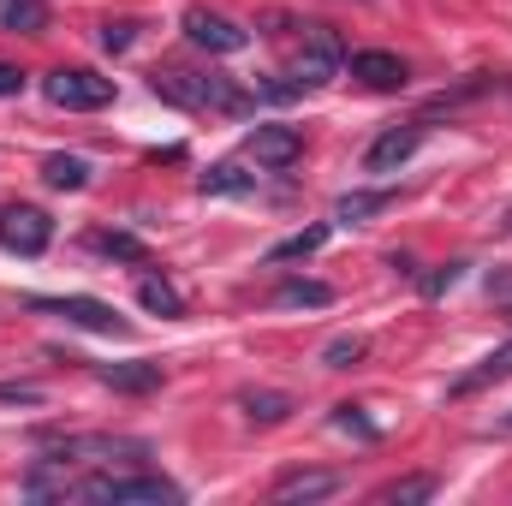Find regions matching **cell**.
<instances>
[{
	"label": "cell",
	"instance_id": "obj_4",
	"mask_svg": "<svg viewBox=\"0 0 512 506\" xmlns=\"http://www.w3.org/2000/svg\"><path fill=\"white\" fill-rule=\"evenodd\" d=\"M42 96H48L54 108H66V114H96V108L114 102V78H102V72H90V66H54V72L42 78Z\"/></svg>",
	"mask_w": 512,
	"mask_h": 506
},
{
	"label": "cell",
	"instance_id": "obj_22",
	"mask_svg": "<svg viewBox=\"0 0 512 506\" xmlns=\"http://www.w3.org/2000/svg\"><path fill=\"white\" fill-rule=\"evenodd\" d=\"M364 352H370V340H364V334H340V340H328V346H322V358H316V364H322V370H352Z\"/></svg>",
	"mask_w": 512,
	"mask_h": 506
},
{
	"label": "cell",
	"instance_id": "obj_23",
	"mask_svg": "<svg viewBox=\"0 0 512 506\" xmlns=\"http://www.w3.org/2000/svg\"><path fill=\"white\" fill-rule=\"evenodd\" d=\"M501 376H512V346L489 352V358H483V364H477L471 376H459V381H453V393H477L483 381H501Z\"/></svg>",
	"mask_w": 512,
	"mask_h": 506
},
{
	"label": "cell",
	"instance_id": "obj_17",
	"mask_svg": "<svg viewBox=\"0 0 512 506\" xmlns=\"http://www.w3.org/2000/svg\"><path fill=\"white\" fill-rule=\"evenodd\" d=\"M42 24H48V0H0V30L42 36Z\"/></svg>",
	"mask_w": 512,
	"mask_h": 506
},
{
	"label": "cell",
	"instance_id": "obj_3",
	"mask_svg": "<svg viewBox=\"0 0 512 506\" xmlns=\"http://www.w3.org/2000/svg\"><path fill=\"white\" fill-rule=\"evenodd\" d=\"M346 72V48H340V36L328 30V24H304V42H298V54H292V90L304 96V90H322V84H334Z\"/></svg>",
	"mask_w": 512,
	"mask_h": 506
},
{
	"label": "cell",
	"instance_id": "obj_5",
	"mask_svg": "<svg viewBox=\"0 0 512 506\" xmlns=\"http://www.w3.org/2000/svg\"><path fill=\"white\" fill-rule=\"evenodd\" d=\"M30 310L66 316V322H72V328H84V334H131L126 316H114V304H102V298H84V292H72V298H30Z\"/></svg>",
	"mask_w": 512,
	"mask_h": 506
},
{
	"label": "cell",
	"instance_id": "obj_18",
	"mask_svg": "<svg viewBox=\"0 0 512 506\" xmlns=\"http://www.w3.org/2000/svg\"><path fill=\"white\" fill-rule=\"evenodd\" d=\"M42 179H48L54 191H84V185H90V161H84V155H48V161H42Z\"/></svg>",
	"mask_w": 512,
	"mask_h": 506
},
{
	"label": "cell",
	"instance_id": "obj_28",
	"mask_svg": "<svg viewBox=\"0 0 512 506\" xmlns=\"http://www.w3.org/2000/svg\"><path fill=\"white\" fill-rule=\"evenodd\" d=\"M0 405H42V387H30V381H0Z\"/></svg>",
	"mask_w": 512,
	"mask_h": 506
},
{
	"label": "cell",
	"instance_id": "obj_9",
	"mask_svg": "<svg viewBox=\"0 0 512 506\" xmlns=\"http://www.w3.org/2000/svg\"><path fill=\"white\" fill-rule=\"evenodd\" d=\"M245 155H251L256 167H292L298 155H304V137L292 126H256L245 137Z\"/></svg>",
	"mask_w": 512,
	"mask_h": 506
},
{
	"label": "cell",
	"instance_id": "obj_16",
	"mask_svg": "<svg viewBox=\"0 0 512 506\" xmlns=\"http://www.w3.org/2000/svg\"><path fill=\"white\" fill-rule=\"evenodd\" d=\"M239 405H245V417H251V423H286V417L298 411V399H292V393H280V387H251Z\"/></svg>",
	"mask_w": 512,
	"mask_h": 506
},
{
	"label": "cell",
	"instance_id": "obj_1",
	"mask_svg": "<svg viewBox=\"0 0 512 506\" xmlns=\"http://www.w3.org/2000/svg\"><path fill=\"white\" fill-rule=\"evenodd\" d=\"M149 90L167 108H191V114H203V108L209 114H245L251 108V96L221 72H149Z\"/></svg>",
	"mask_w": 512,
	"mask_h": 506
},
{
	"label": "cell",
	"instance_id": "obj_2",
	"mask_svg": "<svg viewBox=\"0 0 512 506\" xmlns=\"http://www.w3.org/2000/svg\"><path fill=\"white\" fill-rule=\"evenodd\" d=\"M72 495L78 501H114V506H131V501H149V506H173L185 501V489L179 483H167V477H155V471H131V477H114V471H102V477H84V483H72Z\"/></svg>",
	"mask_w": 512,
	"mask_h": 506
},
{
	"label": "cell",
	"instance_id": "obj_30",
	"mask_svg": "<svg viewBox=\"0 0 512 506\" xmlns=\"http://www.w3.org/2000/svg\"><path fill=\"white\" fill-rule=\"evenodd\" d=\"M501 429H512V417H507V423H501Z\"/></svg>",
	"mask_w": 512,
	"mask_h": 506
},
{
	"label": "cell",
	"instance_id": "obj_26",
	"mask_svg": "<svg viewBox=\"0 0 512 506\" xmlns=\"http://www.w3.org/2000/svg\"><path fill=\"white\" fill-rule=\"evenodd\" d=\"M131 42H137V18H108L102 24V48L108 54H126Z\"/></svg>",
	"mask_w": 512,
	"mask_h": 506
},
{
	"label": "cell",
	"instance_id": "obj_25",
	"mask_svg": "<svg viewBox=\"0 0 512 506\" xmlns=\"http://www.w3.org/2000/svg\"><path fill=\"white\" fill-rule=\"evenodd\" d=\"M334 429H346V435H358V441H376V435H382L358 405H334Z\"/></svg>",
	"mask_w": 512,
	"mask_h": 506
},
{
	"label": "cell",
	"instance_id": "obj_7",
	"mask_svg": "<svg viewBox=\"0 0 512 506\" xmlns=\"http://www.w3.org/2000/svg\"><path fill=\"white\" fill-rule=\"evenodd\" d=\"M185 36H191L197 48H209V54H239V48L251 42L245 24H233L227 12H209V6H191V12H185Z\"/></svg>",
	"mask_w": 512,
	"mask_h": 506
},
{
	"label": "cell",
	"instance_id": "obj_20",
	"mask_svg": "<svg viewBox=\"0 0 512 506\" xmlns=\"http://www.w3.org/2000/svg\"><path fill=\"white\" fill-rule=\"evenodd\" d=\"M102 256H114V262H137V268H149V245L137 239V233H96L90 239Z\"/></svg>",
	"mask_w": 512,
	"mask_h": 506
},
{
	"label": "cell",
	"instance_id": "obj_21",
	"mask_svg": "<svg viewBox=\"0 0 512 506\" xmlns=\"http://www.w3.org/2000/svg\"><path fill=\"white\" fill-rule=\"evenodd\" d=\"M322 245H328V227H304V233L280 239V245L268 251V262H304V256H316Z\"/></svg>",
	"mask_w": 512,
	"mask_h": 506
},
{
	"label": "cell",
	"instance_id": "obj_15",
	"mask_svg": "<svg viewBox=\"0 0 512 506\" xmlns=\"http://www.w3.org/2000/svg\"><path fill=\"white\" fill-rule=\"evenodd\" d=\"M137 304L149 310V316H185V298H179V286H167L161 274H137Z\"/></svg>",
	"mask_w": 512,
	"mask_h": 506
},
{
	"label": "cell",
	"instance_id": "obj_10",
	"mask_svg": "<svg viewBox=\"0 0 512 506\" xmlns=\"http://www.w3.org/2000/svg\"><path fill=\"white\" fill-rule=\"evenodd\" d=\"M352 78L364 84V90H405V60L399 54H382V48H364V54H352Z\"/></svg>",
	"mask_w": 512,
	"mask_h": 506
},
{
	"label": "cell",
	"instance_id": "obj_11",
	"mask_svg": "<svg viewBox=\"0 0 512 506\" xmlns=\"http://www.w3.org/2000/svg\"><path fill=\"white\" fill-rule=\"evenodd\" d=\"M96 381H102V387H114V393H155L167 376H161V364L131 358V364H96Z\"/></svg>",
	"mask_w": 512,
	"mask_h": 506
},
{
	"label": "cell",
	"instance_id": "obj_27",
	"mask_svg": "<svg viewBox=\"0 0 512 506\" xmlns=\"http://www.w3.org/2000/svg\"><path fill=\"white\" fill-rule=\"evenodd\" d=\"M459 274H465V262H441V268H435V274L423 280V298H441V292H447V286H453Z\"/></svg>",
	"mask_w": 512,
	"mask_h": 506
},
{
	"label": "cell",
	"instance_id": "obj_8",
	"mask_svg": "<svg viewBox=\"0 0 512 506\" xmlns=\"http://www.w3.org/2000/svg\"><path fill=\"white\" fill-rule=\"evenodd\" d=\"M423 137H429L423 120H411V126H387L382 137L364 149V167H370V173H393V167H405V161L423 149Z\"/></svg>",
	"mask_w": 512,
	"mask_h": 506
},
{
	"label": "cell",
	"instance_id": "obj_29",
	"mask_svg": "<svg viewBox=\"0 0 512 506\" xmlns=\"http://www.w3.org/2000/svg\"><path fill=\"white\" fill-rule=\"evenodd\" d=\"M0 96H24V72L0 60Z\"/></svg>",
	"mask_w": 512,
	"mask_h": 506
},
{
	"label": "cell",
	"instance_id": "obj_24",
	"mask_svg": "<svg viewBox=\"0 0 512 506\" xmlns=\"http://www.w3.org/2000/svg\"><path fill=\"white\" fill-rule=\"evenodd\" d=\"M376 501H382V506H417V501H435V477H399V483H387Z\"/></svg>",
	"mask_w": 512,
	"mask_h": 506
},
{
	"label": "cell",
	"instance_id": "obj_19",
	"mask_svg": "<svg viewBox=\"0 0 512 506\" xmlns=\"http://www.w3.org/2000/svg\"><path fill=\"white\" fill-rule=\"evenodd\" d=\"M274 304H304V310H322V304H334V286H328V280H286V286L274 292Z\"/></svg>",
	"mask_w": 512,
	"mask_h": 506
},
{
	"label": "cell",
	"instance_id": "obj_6",
	"mask_svg": "<svg viewBox=\"0 0 512 506\" xmlns=\"http://www.w3.org/2000/svg\"><path fill=\"white\" fill-rule=\"evenodd\" d=\"M0 245L12 256H42L54 245V221L30 203H12V209H0Z\"/></svg>",
	"mask_w": 512,
	"mask_h": 506
},
{
	"label": "cell",
	"instance_id": "obj_14",
	"mask_svg": "<svg viewBox=\"0 0 512 506\" xmlns=\"http://www.w3.org/2000/svg\"><path fill=\"white\" fill-rule=\"evenodd\" d=\"M197 191H203V197H245V191H256V173H245L239 161H215V167L197 179Z\"/></svg>",
	"mask_w": 512,
	"mask_h": 506
},
{
	"label": "cell",
	"instance_id": "obj_12",
	"mask_svg": "<svg viewBox=\"0 0 512 506\" xmlns=\"http://www.w3.org/2000/svg\"><path fill=\"white\" fill-rule=\"evenodd\" d=\"M328 495H340V477H334V471H292V477H280V483H274V501H280V506L328 501Z\"/></svg>",
	"mask_w": 512,
	"mask_h": 506
},
{
	"label": "cell",
	"instance_id": "obj_13",
	"mask_svg": "<svg viewBox=\"0 0 512 506\" xmlns=\"http://www.w3.org/2000/svg\"><path fill=\"white\" fill-rule=\"evenodd\" d=\"M393 197H399V191H346V197H340V203H334V221H340V227H364V221H370V215H382V209H393Z\"/></svg>",
	"mask_w": 512,
	"mask_h": 506
}]
</instances>
